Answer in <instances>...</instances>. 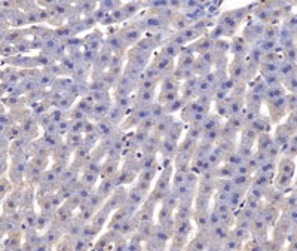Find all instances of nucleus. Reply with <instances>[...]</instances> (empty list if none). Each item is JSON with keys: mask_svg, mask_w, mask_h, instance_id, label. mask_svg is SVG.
Segmentation results:
<instances>
[{"mask_svg": "<svg viewBox=\"0 0 297 251\" xmlns=\"http://www.w3.org/2000/svg\"><path fill=\"white\" fill-rule=\"evenodd\" d=\"M288 88H290L291 91H296L297 89V77L296 76H291L290 79H288Z\"/></svg>", "mask_w": 297, "mask_h": 251, "instance_id": "1", "label": "nucleus"}, {"mask_svg": "<svg viewBox=\"0 0 297 251\" xmlns=\"http://www.w3.org/2000/svg\"><path fill=\"white\" fill-rule=\"evenodd\" d=\"M266 178H267V176H264L262 180H266ZM257 184H258V186H262V184H264V181H257Z\"/></svg>", "mask_w": 297, "mask_h": 251, "instance_id": "2", "label": "nucleus"}]
</instances>
